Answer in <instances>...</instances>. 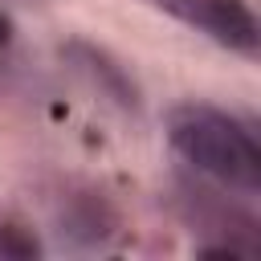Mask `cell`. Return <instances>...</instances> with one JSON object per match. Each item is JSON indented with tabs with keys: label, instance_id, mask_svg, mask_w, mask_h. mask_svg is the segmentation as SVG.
<instances>
[{
	"label": "cell",
	"instance_id": "cell-1",
	"mask_svg": "<svg viewBox=\"0 0 261 261\" xmlns=\"http://www.w3.org/2000/svg\"><path fill=\"white\" fill-rule=\"evenodd\" d=\"M167 139L196 175L241 196L261 192V143L241 118L204 102H184L167 114Z\"/></svg>",
	"mask_w": 261,
	"mask_h": 261
},
{
	"label": "cell",
	"instance_id": "cell-2",
	"mask_svg": "<svg viewBox=\"0 0 261 261\" xmlns=\"http://www.w3.org/2000/svg\"><path fill=\"white\" fill-rule=\"evenodd\" d=\"M143 4L204 33L220 49H232L245 57H257V49H261V24H257L249 0H143Z\"/></svg>",
	"mask_w": 261,
	"mask_h": 261
},
{
	"label": "cell",
	"instance_id": "cell-3",
	"mask_svg": "<svg viewBox=\"0 0 261 261\" xmlns=\"http://www.w3.org/2000/svg\"><path fill=\"white\" fill-rule=\"evenodd\" d=\"M110 228H114V212L102 200H94V196H77L61 212V237L69 232V237H86L90 245H98L102 232H110Z\"/></svg>",
	"mask_w": 261,
	"mask_h": 261
},
{
	"label": "cell",
	"instance_id": "cell-4",
	"mask_svg": "<svg viewBox=\"0 0 261 261\" xmlns=\"http://www.w3.org/2000/svg\"><path fill=\"white\" fill-rule=\"evenodd\" d=\"M41 253V237L24 220L0 216V261H37Z\"/></svg>",
	"mask_w": 261,
	"mask_h": 261
},
{
	"label": "cell",
	"instance_id": "cell-5",
	"mask_svg": "<svg viewBox=\"0 0 261 261\" xmlns=\"http://www.w3.org/2000/svg\"><path fill=\"white\" fill-rule=\"evenodd\" d=\"M8 41H12V20H8L4 12H0V49H4Z\"/></svg>",
	"mask_w": 261,
	"mask_h": 261
}]
</instances>
